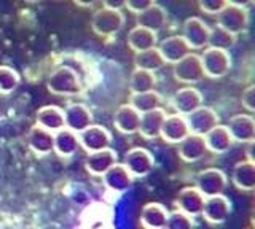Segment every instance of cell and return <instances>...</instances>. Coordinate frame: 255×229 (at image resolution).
<instances>
[{
  "instance_id": "1f68e13d",
  "label": "cell",
  "mask_w": 255,
  "mask_h": 229,
  "mask_svg": "<svg viewBox=\"0 0 255 229\" xmlns=\"http://www.w3.org/2000/svg\"><path fill=\"white\" fill-rule=\"evenodd\" d=\"M134 66L135 69H140V70H147V72H158L161 70L166 62L163 59V56L159 54L158 48H150L145 51H140V53H135L134 54Z\"/></svg>"
},
{
  "instance_id": "f546056e",
  "label": "cell",
  "mask_w": 255,
  "mask_h": 229,
  "mask_svg": "<svg viewBox=\"0 0 255 229\" xmlns=\"http://www.w3.org/2000/svg\"><path fill=\"white\" fill-rule=\"evenodd\" d=\"M80 148L78 136L69 129H61L54 134V147L53 152L59 157H72Z\"/></svg>"
},
{
  "instance_id": "9a60e30c",
  "label": "cell",
  "mask_w": 255,
  "mask_h": 229,
  "mask_svg": "<svg viewBox=\"0 0 255 229\" xmlns=\"http://www.w3.org/2000/svg\"><path fill=\"white\" fill-rule=\"evenodd\" d=\"M156 48L159 54L163 56L166 64H172V66L191 53L190 46L183 40L182 35H171L164 38V40H161L156 45Z\"/></svg>"
},
{
  "instance_id": "4dcf8cb0",
  "label": "cell",
  "mask_w": 255,
  "mask_h": 229,
  "mask_svg": "<svg viewBox=\"0 0 255 229\" xmlns=\"http://www.w3.org/2000/svg\"><path fill=\"white\" fill-rule=\"evenodd\" d=\"M135 112L147 113L151 112V110L161 108V105L164 104V99L159 92L156 91H148V92H140V94H131L129 102H128Z\"/></svg>"
},
{
  "instance_id": "ffe728a7",
  "label": "cell",
  "mask_w": 255,
  "mask_h": 229,
  "mask_svg": "<svg viewBox=\"0 0 255 229\" xmlns=\"http://www.w3.org/2000/svg\"><path fill=\"white\" fill-rule=\"evenodd\" d=\"M167 22V11L164 6L161 5H151L147 10L140 11L139 14H135V24L139 27L148 29L151 32L158 34Z\"/></svg>"
},
{
  "instance_id": "8992f818",
  "label": "cell",
  "mask_w": 255,
  "mask_h": 229,
  "mask_svg": "<svg viewBox=\"0 0 255 229\" xmlns=\"http://www.w3.org/2000/svg\"><path fill=\"white\" fill-rule=\"evenodd\" d=\"M77 136H78L80 147H82L88 154L110 148L112 140H114L110 131L104 128V126H98V124H91L90 128H86L85 131L77 134Z\"/></svg>"
},
{
  "instance_id": "ab89813d",
  "label": "cell",
  "mask_w": 255,
  "mask_h": 229,
  "mask_svg": "<svg viewBox=\"0 0 255 229\" xmlns=\"http://www.w3.org/2000/svg\"><path fill=\"white\" fill-rule=\"evenodd\" d=\"M104 8H110V10H118L122 11L126 5V0H101Z\"/></svg>"
},
{
  "instance_id": "52a82bcc",
  "label": "cell",
  "mask_w": 255,
  "mask_h": 229,
  "mask_svg": "<svg viewBox=\"0 0 255 229\" xmlns=\"http://www.w3.org/2000/svg\"><path fill=\"white\" fill-rule=\"evenodd\" d=\"M123 164L134 178H142V177H147L148 173L153 170L155 157L147 148L135 147V148H131L129 152L125 154Z\"/></svg>"
},
{
  "instance_id": "484cf974",
  "label": "cell",
  "mask_w": 255,
  "mask_h": 229,
  "mask_svg": "<svg viewBox=\"0 0 255 229\" xmlns=\"http://www.w3.org/2000/svg\"><path fill=\"white\" fill-rule=\"evenodd\" d=\"M166 112L163 108L151 110V112L142 113L140 115V123H139V134L147 140H155L159 137V131H161L163 121L166 118Z\"/></svg>"
},
{
  "instance_id": "603a6c76",
  "label": "cell",
  "mask_w": 255,
  "mask_h": 229,
  "mask_svg": "<svg viewBox=\"0 0 255 229\" xmlns=\"http://www.w3.org/2000/svg\"><path fill=\"white\" fill-rule=\"evenodd\" d=\"M169 210L163 204L148 202L140 210V226L143 229H164Z\"/></svg>"
},
{
  "instance_id": "9c48e42d",
  "label": "cell",
  "mask_w": 255,
  "mask_h": 229,
  "mask_svg": "<svg viewBox=\"0 0 255 229\" xmlns=\"http://www.w3.org/2000/svg\"><path fill=\"white\" fill-rule=\"evenodd\" d=\"M182 37L190 46V50H204L207 48L209 26L198 16L187 18L182 24Z\"/></svg>"
},
{
  "instance_id": "d4e9b609",
  "label": "cell",
  "mask_w": 255,
  "mask_h": 229,
  "mask_svg": "<svg viewBox=\"0 0 255 229\" xmlns=\"http://www.w3.org/2000/svg\"><path fill=\"white\" fill-rule=\"evenodd\" d=\"M204 142H206L207 152L215 153V154L227 153L235 144L233 139H231V136H230L228 128L223 124H217L214 129H211L209 132H207L204 136Z\"/></svg>"
},
{
  "instance_id": "7a4b0ae2",
  "label": "cell",
  "mask_w": 255,
  "mask_h": 229,
  "mask_svg": "<svg viewBox=\"0 0 255 229\" xmlns=\"http://www.w3.org/2000/svg\"><path fill=\"white\" fill-rule=\"evenodd\" d=\"M126 22V18L123 11L118 10H110V8H99L93 13L90 26L96 35L102 38H110L115 37L120 30L123 29Z\"/></svg>"
},
{
  "instance_id": "b9f144b4",
  "label": "cell",
  "mask_w": 255,
  "mask_h": 229,
  "mask_svg": "<svg viewBox=\"0 0 255 229\" xmlns=\"http://www.w3.org/2000/svg\"><path fill=\"white\" fill-rule=\"evenodd\" d=\"M254 0H227L228 5H235V6H241V8H249L252 5Z\"/></svg>"
},
{
  "instance_id": "30bf717a",
  "label": "cell",
  "mask_w": 255,
  "mask_h": 229,
  "mask_svg": "<svg viewBox=\"0 0 255 229\" xmlns=\"http://www.w3.org/2000/svg\"><path fill=\"white\" fill-rule=\"evenodd\" d=\"M187 126L190 134H196V136L204 137L211 129H214L215 126L220 124V116L217 115L214 108L201 105L196 108L195 112H191L190 115L185 116Z\"/></svg>"
},
{
  "instance_id": "7402d4cb",
  "label": "cell",
  "mask_w": 255,
  "mask_h": 229,
  "mask_svg": "<svg viewBox=\"0 0 255 229\" xmlns=\"http://www.w3.org/2000/svg\"><path fill=\"white\" fill-rule=\"evenodd\" d=\"M177 145H179L180 159L185 162H198L206 156V153H209L207 152L204 137L196 136V134H188Z\"/></svg>"
},
{
  "instance_id": "8d00e7d4",
  "label": "cell",
  "mask_w": 255,
  "mask_h": 229,
  "mask_svg": "<svg viewBox=\"0 0 255 229\" xmlns=\"http://www.w3.org/2000/svg\"><path fill=\"white\" fill-rule=\"evenodd\" d=\"M227 5V0H198L199 10L206 14H219Z\"/></svg>"
},
{
  "instance_id": "60d3db41",
  "label": "cell",
  "mask_w": 255,
  "mask_h": 229,
  "mask_svg": "<svg viewBox=\"0 0 255 229\" xmlns=\"http://www.w3.org/2000/svg\"><path fill=\"white\" fill-rule=\"evenodd\" d=\"M80 8H93L96 3H99L101 0H72Z\"/></svg>"
},
{
  "instance_id": "74e56055",
  "label": "cell",
  "mask_w": 255,
  "mask_h": 229,
  "mask_svg": "<svg viewBox=\"0 0 255 229\" xmlns=\"http://www.w3.org/2000/svg\"><path fill=\"white\" fill-rule=\"evenodd\" d=\"M155 3H156V0H126L125 8L134 14H139L140 11L147 10L148 6L155 5Z\"/></svg>"
},
{
  "instance_id": "4316f807",
  "label": "cell",
  "mask_w": 255,
  "mask_h": 229,
  "mask_svg": "<svg viewBox=\"0 0 255 229\" xmlns=\"http://www.w3.org/2000/svg\"><path fill=\"white\" fill-rule=\"evenodd\" d=\"M35 124L43 128L46 131H50L56 134L58 131L64 129V112L62 108L56 105H45L42 108H38V112L35 115Z\"/></svg>"
},
{
  "instance_id": "3957f363",
  "label": "cell",
  "mask_w": 255,
  "mask_h": 229,
  "mask_svg": "<svg viewBox=\"0 0 255 229\" xmlns=\"http://www.w3.org/2000/svg\"><path fill=\"white\" fill-rule=\"evenodd\" d=\"M199 61H201L204 75L207 78H212V80L225 76L231 70V64H233V59H231L228 51L209 48V46L204 48L203 54L199 56Z\"/></svg>"
},
{
  "instance_id": "44dd1931",
  "label": "cell",
  "mask_w": 255,
  "mask_h": 229,
  "mask_svg": "<svg viewBox=\"0 0 255 229\" xmlns=\"http://www.w3.org/2000/svg\"><path fill=\"white\" fill-rule=\"evenodd\" d=\"M114 164H117V152L112 148H106V150H101V152L90 153L85 159L86 170L94 177H102Z\"/></svg>"
},
{
  "instance_id": "6da1fadb",
  "label": "cell",
  "mask_w": 255,
  "mask_h": 229,
  "mask_svg": "<svg viewBox=\"0 0 255 229\" xmlns=\"http://www.w3.org/2000/svg\"><path fill=\"white\" fill-rule=\"evenodd\" d=\"M46 88L54 96L75 97L83 92V83L80 80L77 70L69 66H61L54 69L46 80Z\"/></svg>"
},
{
  "instance_id": "cb8c5ba5",
  "label": "cell",
  "mask_w": 255,
  "mask_h": 229,
  "mask_svg": "<svg viewBox=\"0 0 255 229\" xmlns=\"http://www.w3.org/2000/svg\"><path fill=\"white\" fill-rule=\"evenodd\" d=\"M27 145L38 156L50 154L54 147V134L34 124L27 132Z\"/></svg>"
},
{
  "instance_id": "d6a6232c",
  "label": "cell",
  "mask_w": 255,
  "mask_h": 229,
  "mask_svg": "<svg viewBox=\"0 0 255 229\" xmlns=\"http://www.w3.org/2000/svg\"><path fill=\"white\" fill-rule=\"evenodd\" d=\"M156 86V75L153 72H147V70L134 69L129 78V91L131 94H140L155 91Z\"/></svg>"
},
{
  "instance_id": "7c38bea8",
  "label": "cell",
  "mask_w": 255,
  "mask_h": 229,
  "mask_svg": "<svg viewBox=\"0 0 255 229\" xmlns=\"http://www.w3.org/2000/svg\"><path fill=\"white\" fill-rule=\"evenodd\" d=\"M62 112H64V126H66V129L75 134H80L93 124V113L85 104H78V102L69 104Z\"/></svg>"
},
{
  "instance_id": "f1b7e54d",
  "label": "cell",
  "mask_w": 255,
  "mask_h": 229,
  "mask_svg": "<svg viewBox=\"0 0 255 229\" xmlns=\"http://www.w3.org/2000/svg\"><path fill=\"white\" fill-rule=\"evenodd\" d=\"M156 45H158V34L151 32L148 29L135 26L128 32V46H129L134 53L155 48Z\"/></svg>"
},
{
  "instance_id": "f35d334b",
  "label": "cell",
  "mask_w": 255,
  "mask_h": 229,
  "mask_svg": "<svg viewBox=\"0 0 255 229\" xmlns=\"http://www.w3.org/2000/svg\"><path fill=\"white\" fill-rule=\"evenodd\" d=\"M241 102H243V107L247 110V112L254 113V110H255V86L254 84H251L249 88L243 92Z\"/></svg>"
},
{
  "instance_id": "e575fe53",
  "label": "cell",
  "mask_w": 255,
  "mask_h": 229,
  "mask_svg": "<svg viewBox=\"0 0 255 229\" xmlns=\"http://www.w3.org/2000/svg\"><path fill=\"white\" fill-rule=\"evenodd\" d=\"M19 83H21V75L18 70L5 64L0 66V94L8 96V94L18 89Z\"/></svg>"
},
{
  "instance_id": "277c9868",
  "label": "cell",
  "mask_w": 255,
  "mask_h": 229,
  "mask_svg": "<svg viewBox=\"0 0 255 229\" xmlns=\"http://www.w3.org/2000/svg\"><path fill=\"white\" fill-rule=\"evenodd\" d=\"M172 75L175 78V81L188 86L201 83L206 78L201 61H199V56L195 53H190L188 56L180 59L179 62H175L172 67Z\"/></svg>"
},
{
  "instance_id": "5b68a950",
  "label": "cell",
  "mask_w": 255,
  "mask_h": 229,
  "mask_svg": "<svg viewBox=\"0 0 255 229\" xmlns=\"http://www.w3.org/2000/svg\"><path fill=\"white\" fill-rule=\"evenodd\" d=\"M249 11L247 8L235 5H227L219 14H217V26L228 30L233 35H241L249 29Z\"/></svg>"
},
{
  "instance_id": "ac0fdd59",
  "label": "cell",
  "mask_w": 255,
  "mask_h": 229,
  "mask_svg": "<svg viewBox=\"0 0 255 229\" xmlns=\"http://www.w3.org/2000/svg\"><path fill=\"white\" fill-rule=\"evenodd\" d=\"M102 181L106 188L112 193H125L128 191L132 183H134V177L125 167V164H114L112 167L102 175Z\"/></svg>"
},
{
  "instance_id": "7bdbcfd3",
  "label": "cell",
  "mask_w": 255,
  "mask_h": 229,
  "mask_svg": "<svg viewBox=\"0 0 255 229\" xmlns=\"http://www.w3.org/2000/svg\"><path fill=\"white\" fill-rule=\"evenodd\" d=\"M26 3H38V2H42V0H24Z\"/></svg>"
},
{
  "instance_id": "d590c367",
  "label": "cell",
  "mask_w": 255,
  "mask_h": 229,
  "mask_svg": "<svg viewBox=\"0 0 255 229\" xmlns=\"http://www.w3.org/2000/svg\"><path fill=\"white\" fill-rule=\"evenodd\" d=\"M193 228H195L193 218L177 209L174 212H169V217H167L164 226V229H193Z\"/></svg>"
},
{
  "instance_id": "ba28073f",
  "label": "cell",
  "mask_w": 255,
  "mask_h": 229,
  "mask_svg": "<svg viewBox=\"0 0 255 229\" xmlns=\"http://www.w3.org/2000/svg\"><path fill=\"white\" fill-rule=\"evenodd\" d=\"M227 183H228V178L225 175V172L215 167L204 169L201 172H198V175H196V188L204 197L223 194Z\"/></svg>"
},
{
  "instance_id": "8fae6325",
  "label": "cell",
  "mask_w": 255,
  "mask_h": 229,
  "mask_svg": "<svg viewBox=\"0 0 255 229\" xmlns=\"http://www.w3.org/2000/svg\"><path fill=\"white\" fill-rule=\"evenodd\" d=\"M231 201L227 196L219 194V196H211L206 197L203 213L204 220L211 225H222L230 218L231 215Z\"/></svg>"
},
{
  "instance_id": "5bb4252c",
  "label": "cell",
  "mask_w": 255,
  "mask_h": 229,
  "mask_svg": "<svg viewBox=\"0 0 255 229\" xmlns=\"http://www.w3.org/2000/svg\"><path fill=\"white\" fill-rule=\"evenodd\" d=\"M228 131L233 142L252 144L255 140V120L252 115H235L228 121Z\"/></svg>"
},
{
  "instance_id": "d6986e66",
  "label": "cell",
  "mask_w": 255,
  "mask_h": 229,
  "mask_svg": "<svg viewBox=\"0 0 255 229\" xmlns=\"http://www.w3.org/2000/svg\"><path fill=\"white\" fill-rule=\"evenodd\" d=\"M139 123H140V113L129 104H123L117 108L114 115V126L120 134L125 136H132L139 131Z\"/></svg>"
},
{
  "instance_id": "83f0119b",
  "label": "cell",
  "mask_w": 255,
  "mask_h": 229,
  "mask_svg": "<svg viewBox=\"0 0 255 229\" xmlns=\"http://www.w3.org/2000/svg\"><path fill=\"white\" fill-rule=\"evenodd\" d=\"M231 181L241 191H254L255 188V162L254 161H241L238 162L233 172H231Z\"/></svg>"
},
{
  "instance_id": "2e32d148",
  "label": "cell",
  "mask_w": 255,
  "mask_h": 229,
  "mask_svg": "<svg viewBox=\"0 0 255 229\" xmlns=\"http://www.w3.org/2000/svg\"><path fill=\"white\" fill-rule=\"evenodd\" d=\"M190 134L185 116L179 113L174 115H166L161 131H159V137H161L167 144H180Z\"/></svg>"
},
{
  "instance_id": "836d02e7",
  "label": "cell",
  "mask_w": 255,
  "mask_h": 229,
  "mask_svg": "<svg viewBox=\"0 0 255 229\" xmlns=\"http://www.w3.org/2000/svg\"><path fill=\"white\" fill-rule=\"evenodd\" d=\"M236 40H238V37L230 34L225 29H222L219 26L209 27V38H207V46H209V48L228 51L230 48H233L236 45Z\"/></svg>"
},
{
  "instance_id": "e0dca14e",
  "label": "cell",
  "mask_w": 255,
  "mask_h": 229,
  "mask_svg": "<svg viewBox=\"0 0 255 229\" xmlns=\"http://www.w3.org/2000/svg\"><path fill=\"white\" fill-rule=\"evenodd\" d=\"M206 197L199 193L196 186H185L179 193L177 199H175V207L177 210L187 213L188 217H198L203 213Z\"/></svg>"
},
{
  "instance_id": "4fadbf2b",
  "label": "cell",
  "mask_w": 255,
  "mask_h": 229,
  "mask_svg": "<svg viewBox=\"0 0 255 229\" xmlns=\"http://www.w3.org/2000/svg\"><path fill=\"white\" fill-rule=\"evenodd\" d=\"M203 94L199 92L193 86H185L179 91L174 92L171 97V107L175 110V113L182 116H187L191 112H195L196 108L203 105Z\"/></svg>"
}]
</instances>
